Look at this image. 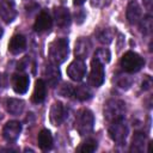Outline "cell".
Here are the masks:
<instances>
[{"instance_id":"6da1fadb","label":"cell","mask_w":153,"mask_h":153,"mask_svg":"<svg viewBox=\"0 0 153 153\" xmlns=\"http://www.w3.org/2000/svg\"><path fill=\"white\" fill-rule=\"evenodd\" d=\"M68 41L66 38H55L50 44L48 49L49 60L53 65L59 66L63 63L68 57Z\"/></svg>"},{"instance_id":"7a4b0ae2","label":"cell","mask_w":153,"mask_h":153,"mask_svg":"<svg viewBox=\"0 0 153 153\" xmlns=\"http://www.w3.org/2000/svg\"><path fill=\"white\" fill-rule=\"evenodd\" d=\"M103 114L105 120L111 123L114 121H118V120H123L124 115H126V103L121 99H109L105 104H104V109H103Z\"/></svg>"},{"instance_id":"3957f363","label":"cell","mask_w":153,"mask_h":153,"mask_svg":"<svg viewBox=\"0 0 153 153\" xmlns=\"http://www.w3.org/2000/svg\"><path fill=\"white\" fill-rule=\"evenodd\" d=\"M94 116L88 109H80L75 115V128L80 135H86L93 129Z\"/></svg>"},{"instance_id":"277c9868","label":"cell","mask_w":153,"mask_h":153,"mask_svg":"<svg viewBox=\"0 0 153 153\" xmlns=\"http://www.w3.org/2000/svg\"><path fill=\"white\" fill-rule=\"evenodd\" d=\"M121 67L127 73H136L145 66V60L135 51H127L121 59Z\"/></svg>"},{"instance_id":"5b68a950","label":"cell","mask_w":153,"mask_h":153,"mask_svg":"<svg viewBox=\"0 0 153 153\" xmlns=\"http://www.w3.org/2000/svg\"><path fill=\"white\" fill-rule=\"evenodd\" d=\"M108 131L114 142H116L117 145H123L128 136L129 129H128L127 123L123 120H118V121H114L110 123Z\"/></svg>"},{"instance_id":"8992f818","label":"cell","mask_w":153,"mask_h":153,"mask_svg":"<svg viewBox=\"0 0 153 153\" xmlns=\"http://www.w3.org/2000/svg\"><path fill=\"white\" fill-rule=\"evenodd\" d=\"M104 79H105L104 65L99 60L93 57L91 61V72L88 76V82L94 87H99L104 82Z\"/></svg>"},{"instance_id":"52a82bcc","label":"cell","mask_w":153,"mask_h":153,"mask_svg":"<svg viewBox=\"0 0 153 153\" xmlns=\"http://www.w3.org/2000/svg\"><path fill=\"white\" fill-rule=\"evenodd\" d=\"M67 75L73 81H81L86 75V63L82 59L73 60L67 67Z\"/></svg>"},{"instance_id":"ba28073f","label":"cell","mask_w":153,"mask_h":153,"mask_svg":"<svg viewBox=\"0 0 153 153\" xmlns=\"http://www.w3.org/2000/svg\"><path fill=\"white\" fill-rule=\"evenodd\" d=\"M22 133V124L18 121H8L2 128V136L7 142H14Z\"/></svg>"},{"instance_id":"9c48e42d","label":"cell","mask_w":153,"mask_h":153,"mask_svg":"<svg viewBox=\"0 0 153 153\" xmlns=\"http://www.w3.org/2000/svg\"><path fill=\"white\" fill-rule=\"evenodd\" d=\"M49 118H50V123L53 126H60L65 121L66 109L61 102L53 103V105L50 108V112H49Z\"/></svg>"},{"instance_id":"30bf717a","label":"cell","mask_w":153,"mask_h":153,"mask_svg":"<svg viewBox=\"0 0 153 153\" xmlns=\"http://www.w3.org/2000/svg\"><path fill=\"white\" fill-rule=\"evenodd\" d=\"M51 25H53V19H51L49 12L47 10H42L35 20L33 29L37 32H45V31L50 30Z\"/></svg>"},{"instance_id":"8fae6325","label":"cell","mask_w":153,"mask_h":153,"mask_svg":"<svg viewBox=\"0 0 153 153\" xmlns=\"http://www.w3.org/2000/svg\"><path fill=\"white\" fill-rule=\"evenodd\" d=\"M29 84H30V79L29 75L25 73H16L12 76V85H13V90L16 93L18 94H23L27 91L29 88Z\"/></svg>"},{"instance_id":"7c38bea8","label":"cell","mask_w":153,"mask_h":153,"mask_svg":"<svg viewBox=\"0 0 153 153\" xmlns=\"http://www.w3.org/2000/svg\"><path fill=\"white\" fill-rule=\"evenodd\" d=\"M17 11L11 0H0V18L5 23H11L14 20Z\"/></svg>"},{"instance_id":"4fadbf2b","label":"cell","mask_w":153,"mask_h":153,"mask_svg":"<svg viewBox=\"0 0 153 153\" xmlns=\"http://www.w3.org/2000/svg\"><path fill=\"white\" fill-rule=\"evenodd\" d=\"M126 16H127L129 24L137 25L140 23V20L142 19V10H141L140 5L136 1H130L127 6Z\"/></svg>"},{"instance_id":"5bb4252c","label":"cell","mask_w":153,"mask_h":153,"mask_svg":"<svg viewBox=\"0 0 153 153\" xmlns=\"http://www.w3.org/2000/svg\"><path fill=\"white\" fill-rule=\"evenodd\" d=\"M54 19L55 24L59 27H67L71 24V13L66 7H55L54 8Z\"/></svg>"},{"instance_id":"9a60e30c","label":"cell","mask_w":153,"mask_h":153,"mask_svg":"<svg viewBox=\"0 0 153 153\" xmlns=\"http://www.w3.org/2000/svg\"><path fill=\"white\" fill-rule=\"evenodd\" d=\"M26 48V38L23 35H14L8 42V50L13 54H20Z\"/></svg>"},{"instance_id":"2e32d148","label":"cell","mask_w":153,"mask_h":153,"mask_svg":"<svg viewBox=\"0 0 153 153\" xmlns=\"http://www.w3.org/2000/svg\"><path fill=\"white\" fill-rule=\"evenodd\" d=\"M45 96H47V84L42 79L36 80L33 92H32V96H31V100L36 104H39L45 99Z\"/></svg>"},{"instance_id":"e0dca14e","label":"cell","mask_w":153,"mask_h":153,"mask_svg":"<svg viewBox=\"0 0 153 153\" xmlns=\"http://www.w3.org/2000/svg\"><path fill=\"white\" fill-rule=\"evenodd\" d=\"M91 50V43L87 38L85 37H80L76 42H75V45H74V54L78 59H85L87 57L88 53Z\"/></svg>"},{"instance_id":"ac0fdd59","label":"cell","mask_w":153,"mask_h":153,"mask_svg":"<svg viewBox=\"0 0 153 153\" xmlns=\"http://www.w3.org/2000/svg\"><path fill=\"white\" fill-rule=\"evenodd\" d=\"M25 108V103L22 99L18 98H8L6 100V109L11 115L18 116L24 111Z\"/></svg>"},{"instance_id":"d6986e66","label":"cell","mask_w":153,"mask_h":153,"mask_svg":"<svg viewBox=\"0 0 153 153\" xmlns=\"http://www.w3.org/2000/svg\"><path fill=\"white\" fill-rule=\"evenodd\" d=\"M37 142L38 146L42 151H48L53 146V136L51 133L48 129H42L37 136Z\"/></svg>"},{"instance_id":"ffe728a7","label":"cell","mask_w":153,"mask_h":153,"mask_svg":"<svg viewBox=\"0 0 153 153\" xmlns=\"http://www.w3.org/2000/svg\"><path fill=\"white\" fill-rule=\"evenodd\" d=\"M45 76H47V81H48V85L50 86H56L59 80H60V71L57 68V66L55 65H49L47 68H45Z\"/></svg>"},{"instance_id":"44dd1931","label":"cell","mask_w":153,"mask_h":153,"mask_svg":"<svg viewBox=\"0 0 153 153\" xmlns=\"http://www.w3.org/2000/svg\"><path fill=\"white\" fill-rule=\"evenodd\" d=\"M146 145V135L143 133H135L131 140V146H130V151L131 152H142Z\"/></svg>"},{"instance_id":"7402d4cb","label":"cell","mask_w":153,"mask_h":153,"mask_svg":"<svg viewBox=\"0 0 153 153\" xmlns=\"http://www.w3.org/2000/svg\"><path fill=\"white\" fill-rule=\"evenodd\" d=\"M96 38L102 43V44H110L114 38V32L109 27H103V29H97L96 32Z\"/></svg>"},{"instance_id":"603a6c76","label":"cell","mask_w":153,"mask_h":153,"mask_svg":"<svg viewBox=\"0 0 153 153\" xmlns=\"http://www.w3.org/2000/svg\"><path fill=\"white\" fill-rule=\"evenodd\" d=\"M73 96H75L76 99H79L81 102H85V100H88V99L92 98V92L86 85H79V86L74 87Z\"/></svg>"},{"instance_id":"cb8c5ba5","label":"cell","mask_w":153,"mask_h":153,"mask_svg":"<svg viewBox=\"0 0 153 153\" xmlns=\"http://www.w3.org/2000/svg\"><path fill=\"white\" fill-rule=\"evenodd\" d=\"M114 82H115V85H116L117 87H121V88H123V90H127V88L130 87V85H131V82H133V79H131L129 75H127V74H121V73H118V74L115 75Z\"/></svg>"},{"instance_id":"d4e9b609","label":"cell","mask_w":153,"mask_h":153,"mask_svg":"<svg viewBox=\"0 0 153 153\" xmlns=\"http://www.w3.org/2000/svg\"><path fill=\"white\" fill-rule=\"evenodd\" d=\"M98 145H97V141L94 139H86L84 142H81V145L76 148L78 152H84V153H92L97 149Z\"/></svg>"},{"instance_id":"484cf974","label":"cell","mask_w":153,"mask_h":153,"mask_svg":"<svg viewBox=\"0 0 153 153\" xmlns=\"http://www.w3.org/2000/svg\"><path fill=\"white\" fill-rule=\"evenodd\" d=\"M94 57H96L97 60H99V61L104 65V63H108V62L110 61L111 54H110L109 49H106V48H99V49L96 50V53H94Z\"/></svg>"},{"instance_id":"4316f807","label":"cell","mask_w":153,"mask_h":153,"mask_svg":"<svg viewBox=\"0 0 153 153\" xmlns=\"http://www.w3.org/2000/svg\"><path fill=\"white\" fill-rule=\"evenodd\" d=\"M141 32L143 35H149L152 31V17L151 16H146L145 18H142L139 23Z\"/></svg>"},{"instance_id":"83f0119b","label":"cell","mask_w":153,"mask_h":153,"mask_svg":"<svg viewBox=\"0 0 153 153\" xmlns=\"http://www.w3.org/2000/svg\"><path fill=\"white\" fill-rule=\"evenodd\" d=\"M73 90L74 87L71 85V84H63L60 88H59V93L62 96V97H71L73 96Z\"/></svg>"},{"instance_id":"f1b7e54d","label":"cell","mask_w":153,"mask_h":153,"mask_svg":"<svg viewBox=\"0 0 153 153\" xmlns=\"http://www.w3.org/2000/svg\"><path fill=\"white\" fill-rule=\"evenodd\" d=\"M110 4H111V0H91V5L93 7H98V8L106 7Z\"/></svg>"},{"instance_id":"f546056e","label":"cell","mask_w":153,"mask_h":153,"mask_svg":"<svg viewBox=\"0 0 153 153\" xmlns=\"http://www.w3.org/2000/svg\"><path fill=\"white\" fill-rule=\"evenodd\" d=\"M151 86H152V79H151V76L149 75H145L143 76V80H142V84H141V87H142V90H148V88H151Z\"/></svg>"},{"instance_id":"4dcf8cb0","label":"cell","mask_w":153,"mask_h":153,"mask_svg":"<svg viewBox=\"0 0 153 153\" xmlns=\"http://www.w3.org/2000/svg\"><path fill=\"white\" fill-rule=\"evenodd\" d=\"M85 17H86V14H85V12H84L82 10H79V11L75 12V22H76L78 24H81V23L84 22Z\"/></svg>"},{"instance_id":"1f68e13d","label":"cell","mask_w":153,"mask_h":153,"mask_svg":"<svg viewBox=\"0 0 153 153\" xmlns=\"http://www.w3.org/2000/svg\"><path fill=\"white\" fill-rule=\"evenodd\" d=\"M85 1H86V0H74V5H76V6H80V5H82Z\"/></svg>"},{"instance_id":"d6a6232c","label":"cell","mask_w":153,"mask_h":153,"mask_svg":"<svg viewBox=\"0 0 153 153\" xmlns=\"http://www.w3.org/2000/svg\"><path fill=\"white\" fill-rule=\"evenodd\" d=\"M145 2H146V7H147V10H151V0H145Z\"/></svg>"},{"instance_id":"836d02e7","label":"cell","mask_w":153,"mask_h":153,"mask_svg":"<svg viewBox=\"0 0 153 153\" xmlns=\"http://www.w3.org/2000/svg\"><path fill=\"white\" fill-rule=\"evenodd\" d=\"M2 35H4V29H2V26H1V24H0V38L2 37Z\"/></svg>"},{"instance_id":"e575fe53","label":"cell","mask_w":153,"mask_h":153,"mask_svg":"<svg viewBox=\"0 0 153 153\" xmlns=\"http://www.w3.org/2000/svg\"><path fill=\"white\" fill-rule=\"evenodd\" d=\"M1 85H2V75L0 73V87H1Z\"/></svg>"}]
</instances>
